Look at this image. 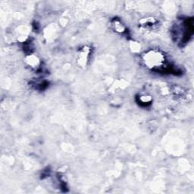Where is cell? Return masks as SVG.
<instances>
[{
	"label": "cell",
	"instance_id": "1",
	"mask_svg": "<svg viewBox=\"0 0 194 194\" xmlns=\"http://www.w3.org/2000/svg\"><path fill=\"white\" fill-rule=\"evenodd\" d=\"M143 62L146 68L155 72H175L173 67L168 65L165 55L159 50L148 51L143 55Z\"/></svg>",
	"mask_w": 194,
	"mask_h": 194
},
{
	"label": "cell",
	"instance_id": "2",
	"mask_svg": "<svg viewBox=\"0 0 194 194\" xmlns=\"http://www.w3.org/2000/svg\"><path fill=\"white\" fill-rule=\"evenodd\" d=\"M113 27H114V29L115 30V31H117V32L118 33H125V31H126V29H125V26H124L123 24H122L121 23L120 21L118 20H114V22H113Z\"/></svg>",
	"mask_w": 194,
	"mask_h": 194
},
{
	"label": "cell",
	"instance_id": "3",
	"mask_svg": "<svg viewBox=\"0 0 194 194\" xmlns=\"http://www.w3.org/2000/svg\"><path fill=\"white\" fill-rule=\"evenodd\" d=\"M139 103L141 106H147L149 105H150L151 98L149 96H140Z\"/></svg>",
	"mask_w": 194,
	"mask_h": 194
}]
</instances>
